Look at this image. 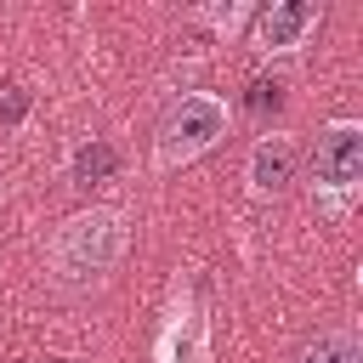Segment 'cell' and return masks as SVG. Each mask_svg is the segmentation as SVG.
I'll use <instances>...</instances> for the list:
<instances>
[{
  "label": "cell",
  "mask_w": 363,
  "mask_h": 363,
  "mask_svg": "<svg viewBox=\"0 0 363 363\" xmlns=\"http://www.w3.org/2000/svg\"><path fill=\"white\" fill-rule=\"evenodd\" d=\"M250 91H255V96H250V102H255V108H267V102H272V108H278V96H284V85H278V79H255V85H250Z\"/></svg>",
  "instance_id": "8fae6325"
},
{
  "label": "cell",
  "mask_w": 363,
  "mask_h": 363,
  "mask_svg": "<svg viewBox=\"0 0 363 363\" xmlns=\"http://www.w3.org/2000/svg\"><path fill=\"white\" fill-rule=\"evenodd\" d=\"M227 130H233L227 96H216V91H182L170 102V113L159 119V130H153V170H182V164L204 159L216 142H227Z\"/></svg>",
  "instance_id": "7a4b0ae2"
},
{
  "label": "cell",
  "mask_w": 363,
  "mask_h": 363,
  "mask_svg": "<svg viewBox=\"0 0 363 363\" xmlns=\"http://www.w3.org/2000/svg\"><path fill=\"white\" fill-rule=\"evenodd\" d=\"M125 250H130V221H125V210L91 204V210H74V216L51 233L45 267H51L57 289L85 295V289H102V284L113 278V267L125 261Z\"/></svg>",
  "instance_id": "6da1fadb"
},
{
  "label": "cell",
  "mask_w": 363,
  "mask_h": 363,
  "mask_svg": "<svg viewBox=\"0 0 363 363\" xmlns=\"http://www.w3.org/2000/svg\"><path fill=\"white\" fill-rule=\"evenodd\" d=\"M295 164H301L295 136H284V130L261 136V142L250 147V159H244V187H250V199H284L289 182H295Z\"/></svg>",
  "instance_id": "8992f818"
},
{
  "label": "cell",
  "mask_w": 363,
  "mask_h": 363,
  "mask_svg": "<svg viewBox=\"0 0 363 363\" xmlns=\"http://www.w3.org/2000/svg\"><path fill=\"white\" fill-rule=\"evenodd\" d=\"M23 113H28V91H23V85H0V119L17 125Z\"/></svg>",
  "instance_id": "30bf717a"
},
{
  "label": "cell",
  "mask_w": 363,
  "mask_h": 363,
  "mask_svg": "<svg viewBox=\"0 0 363 363\" xmlns=\"http://www.w3.org/2000/svg\"><path fill=\"white\" fill-rule=\"evenodd\" d=\"M323 23V6L318 0H272L261 11H250V45L261 57H289L312 40V28Z\"/></svg>",
  "instance_id": "5b68a950"
},
{
  "label": "cell",
  "mask_w": 363,
  "mask_h": 363,
  "mask_svg": "<svg viewBox=\"0 0 363 363\" xmlns=\"http://www.w3.org/2000/svg\"><path fill=\"white\" fill-rule=\"evenodd\" d=\"M199 17H204L210 28H221V34H233V28H238V23L250 17V6H227V11H221V6H204Z\"/></svg>",
  "instance_id": "9c48e42d"
},
{
  "label": "cell",
  "mask_w": 363,
  "mask_h": 363,
  "mask_svg": "<svg viewBox=\"0 0 363 363\" xmlns=\"http://www.w3.org/2000/svg\"><path fill=\"white\" fill-rule=\"evenodd\" d=\"M153 363H216V346H210V312L193 289H176L159 329H153Z\"/></svg>",
  "instance_id": "277c9868"
},
{
  "label": "cell",
  "mask_w": 363,
  "mask_h": 363,
  "mask_svg": "<svg viewBox=\"0 0 363 363\" xmlns=\"http://www.w3.org/2000/svg\"><path fill=\"white\" fill-rule=\"evenodd\" d=\"M119 170V147L108 142V136H91V142H79L74 147V159H68V176L79 182V187H91V182H108Z\"/></svg>",
  "instance_id": "ba28073f"
},
{
  "label": "cell",
  "mask_w": 363,
  "mask_h": 363,
  "mask_svg": "<svg viewBox=\"0 0 363 363\" xmlns=\"http://www.w3.org/2000/svg\"><path fill=\"white\" fill-rule=\"evenodd\" d=\"M312 193H318V210H329V216H346L357 204V193H363V125L357 119H329L318 130Z\"/></svg>",
  "instance_id": "3957f363"
},
{
  "label": "cell",
  "mask_w": 363,
  "mask_h": 363,
  "mask_svg": "<svg viewBox=\"0 0 363 363\" xmlns=\"http://www.w3.org/2000/svg\"><path fill=\"white\" fill-rule=\"evenodd\" d=\"M295 363H363V340H357V329L335 323V329H318V335L301 346Z\"/></svg>",
  "instance_id": "52a82bcc"
}]
</instances>
